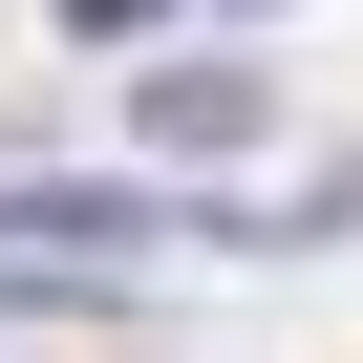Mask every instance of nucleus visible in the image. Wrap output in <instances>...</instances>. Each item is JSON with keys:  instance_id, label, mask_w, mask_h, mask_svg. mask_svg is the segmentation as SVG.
I'll use <instances>...</instances> for the list:
<instances>
[{"instance_id": "f257e3e1", "label": "nucleus", "mask_w": 363, "mask_h": 363, "mask_svg": "<svg viewBox=\"0 0 363 363\" xmlns=\"http://www.w3.org/2000/svg\"><path fill=\"white\" fill-rule=\"evenodd\" d=\"M0 235H43L65 278H107V257H150V235H193V214L128 193V171H0Z\"/></svg>"}, {"instance_id": "f03ea898", "label": "nucleus", "mask_w": 363, "mask_h": 363, "mask_svg": "<svg viewBox=\"0 0 363 363\" xmlns=\"http://www.w3.org/2000/svg\"><path fill=\"white\" fill-rule=\"evenodd\" d=\"M128 128L193 171V150H257V128H278V86H257V65H150V86H128Z\"/></svg>"}, {"instance_id": "7ed1b4c3", "label": "nucleus", "mask_w": 363, "mask_h": 363, "mask_svg": "<svg viewBox=\"0 0 363 363\" xmlns=\"http://www.w3.org/2000/svg\"><path fill=\"white\" fill-rule=\"evenodd\" d=\"M150 22H171V0H65V43H150Z\"/></svg>"}]
</instances>
